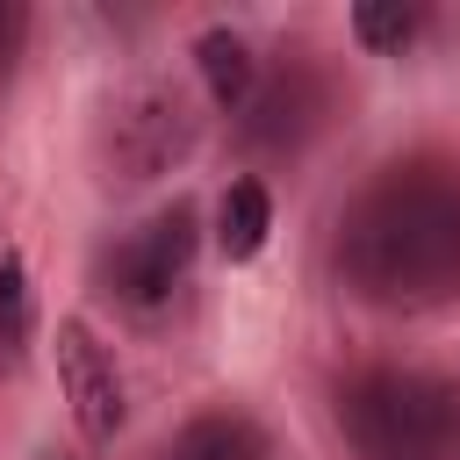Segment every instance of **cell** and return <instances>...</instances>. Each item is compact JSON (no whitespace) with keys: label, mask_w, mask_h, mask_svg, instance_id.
I'll list each match as a JSON object with an SVG mask.
<instances>
[{"label":"cell","mask_w":460,"mask_h":460,"mask_svg":"<svg viewBox=\"0 0 460 460\" xmlns=\"http://www.w3.org/2000/svg\"><path fill=\"white\" fill-rule=\"evenodd\" d=\"M29 331V273L14 252H0V338H22Z\"/></svg>","instance_id":"8fae6325"},{"label":"cell","mask_w":460,"mask_h":460,"mask_svg":"<svg viewBox=\"0 0 460 460\" xmlns=\"http://www.w3.org/2000/svg\"><path fill=\"white\" fill-rule=\"evenodd\" d=\"M316 122H323V72H316V65H280V79L252 93L244 144H259V151H288V144H302Z\"/></svg>","instance_id":"8992f818"},{"label":"cell","mask_w":460,"mask_h":460,"mask_svg":"<svg viewBox=\"0 0 460 460\" xmlns=\"http://www.w3.org/2000/svg\"><path fill=\"white\" fill-rule=\"evenodd\" d=\"M22 29H29V14L0 0V79H7V65H14V50H22Z\"/></svg>","instance_id":"7c38bea8"},{"label":"cell","mask_w":460,"mask_h":460,"mask_svg":"<svg viewBox=\"0 0 460 460\" xmlns=\"http://www.w3.org/2000/svg\"><path fill=\"white\" fill-rule=\"evenodd\" d=\"M266 230H273V194L259 180H230L223 201H216V244H223V259H252L266 244Z\"/></svg>","instance_id":"9c48e42d"},{"label":"cell","mask_w":460,"mask_h":460,"mask_svg":"<svg viewBox=\"0 0 460 460\" xmlns=\"http://www.w3.org/2000/svg\"><path fill=\"white\" fill-rule=\"evenodd\" d=\"M158 460H273V446H266V431H259L252 417L216 410V417H194Z\"/></svg>","instance_id":"ba28073f"},{"label":"cell","mask_w":460,"mask_h":460,"mask_svg":"<svg viewBox=\"0 0 460 460\" xmlns=\"http://www.w3.org/2000/svg\"><path fill=\"white\" fill-rule=\"evenodd\" d=\"M187 144H194V115H187V101H180L172 86H158V79L129 86V93L108 108V165H115L122 180H158Z\"/></svg>","instance_id":"3957f363"},{"label":"cell","mask_w":460,"mask_h":460,"mask_svg":"<svg viewBox=\"0 0 460 460\" xmlns=\"http://www.w3.org/2000/svg\"><path fill=\"white\" fill-rule=\"evenodd\" d=\"M345 280L381 309H431L460 295V180L438 165L381 172L338 237Z\"/></svg>","instance_id":"6da1fadb"},{"label":"cell","mask_w":460,"mask_h":460,"mask_svg":"<svg viewBox=\"0 0 460 460\" xmlns=\"http://www.w3.org/2000/svg\"><path fill=\"white\" fill-rule=\"evenodd\" d=\"M194 65H201V86H208V101L216 108H252V93H259V65H252V43L244 36H230V29H201L194 36Z\"/></svg>","instance_id":"52a82bcc"},{"label":"cell","mask_w":460,"mask_h":460,"mask_svg":"<svg viewBox=\"0 0 460 460\" xmlns=\"http://www.w3.org/2000/svg\"><path fill=\"white\" fill-rule=\"evenodd\" d=\"M58 381H65V402L93 446L122 431V374H115L108 345L93 338V323H79V316L58 323Z\"/></svg>","instance_id":"5b68a950"},{"label":"cell","mask_w":460,"mask_h":460,"mask_svg":"<svg viewBox=\"0 0 460 460\" xmlns=\"http://www.w3.org/2000/svg\"><path fill=\"white\" fill-rule=\"evenodd\" d=\"M352 36H359L367 50H402V43H417V36H424V7L367 0V7H352Z\"/></svg>","instance_id":"30bf717a"},{"label":"cell","mask_w":460,"mask_h":460,"mask_svg":"<svg viewBox=\"0 0 460 460\" xmlns=\"http://www.w3.org/2000/svg\"><path fill=\"white\" fill-rule=\"evenodd\" d=\"M187 259H194V208L172 201V208H158L144 230H129V237L101 259V280H108L115 302L151 309V302L172 295V280L187 273Z\"/></svg>","instance_id":"277c9868"},{"label":"cell","mask_w":460,"mask_h":460,"mask_svg":"<svg viewBox=\"0 0 460 460\" xmlns=\"http://www.w3.org/2000/svg\"><path fill=\"white\" fill-rule=\"evenodd\" d=\"M359 460H460V388L417 367H374L345 388Z\"/></svg>","instance_id":"7a4b0ae2"}]
</instances>
